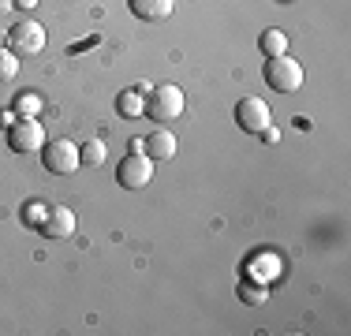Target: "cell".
<instances>
[{"mask_svg":"<svg viewBox=\"0 0 351 336\" xmlns=\"http://www.w3.org/2000/svg\"><path fill=\"white\" fill-rule=\"evenodd\" d=\"M183 105H187L183 90L172 86V82H165V86H149L142 116H149V120H157V123H172V120L183 116Z\"/></svg>","mask_w":351,"mask_h":336,"instance_id":"cell-1","label":"cell"},{"mask_svg":"<svg viewBox=\"0 0 351 336\" xmlns=\"http://www.w3.org/2000/svg\"><path fill=\"white\" fill-rule=\"evenodd\" d=\"M303 79H306L303 64L291 60L288 53L265 60V82H269V90H277V94H295V90L303 86Z\"/></svg>","mask_w":351,"mask_h":336,"instance_id":"cell-2","label":"cell"},{"mask_svg":"<svg viewBox=\"0 0 351 336\" xmlns=\"http://www.w3.org/2000/svg\"><path fill=\"white\" fill-rule=\"evenodd\" d=\"M45 146V128L38 123V116H19L8 123V149L12 154H34Z\"/></svg>","mask_w":351,"mask_h":336,"instance_id":"cell-3","label":"cell"},{"mask_svg":"<svg viewBox=\"0 0 351 336\" xmlns=\"http://www.w3.org/2000/svg\"><path fill=\"white\" fill-rule=\"evenodd\" d=\"M41 165H45L53 176H71L75 168L82 165L79 146H75V142H68V139L49 142V146H41Z\"/></svg>","mask_w":351,"mask_h":336,"instance_id":"cell-4","label":"cell"},{"mask_svg":"<svg viewBox=\"0 0 351 336\" xmlns=\"http://www.w3.org/2000/svg\"><path fill=\"white\" fill-rule=\"evenodd\" d=\"M8 49H12L15 56H38L41 49H45V27H38L34 19L15 23V27L8 30Z\"/></svg>","mask_w":351,"mask_h":336,"instance_id":"cell-5","label":"cell"},{"mask_svg":"<svg viewBox=\"0 0 351 336\" xmlns=\"http://www.w3.org/2000/svg\"><path fill=\"white\" fill-rule=\"evenodd\" d=\"M116 180H120V187L128 191H142L149 187V180H154V161H149L146 154H128L116 168Z\"/></svg>","mask_w":351,"mask_h":336,"instance_id":"cell-6","label":"cell"},{"mask_svg":"<svg viewBox=\"0 0 351 336\" xmlns=\"http://www.w3.org/2000/svg\"><path fill=\"white\" fill-rule=\"evenodd\" d=\"M236 123H239L243 131H250V134H262V131L273 123V112H269V105H265L262 97H239V105H236Z\"/></svg>","mask_w":351,"mask_h":336,"instance_id":"cell-7","label":"cell"},{"mask_svg":"<svg viewBox=\"0 0 351 336\" xmlns=\"http://www.w3.org/2000/svg\"><path fill=\"white\" fill-rule=\"evenodd\" d=\"M75 228H79V221H75V213L68 206H49V217H45V224H41L45 239H71Z\"/></svg>","mask_w":351,"mask_h":336,"instance_id":"cell-8","label":"cell"},{"mask_svg":"<svg viewBox=\"0 0 351 336\" xmlns=\"http://www.w3.org/2000/svg\"><path fill=\"white\" fill-rule=\"evenodd\" d=\"M176 149H180V142H176L172 131H165V128L149 131V139H146V157L149 161H172Z\"/></svg>","mask_w":351,"mask_h":336,"instance_id":"cell-9","label":"cell"},{"mask_svg":"<svg viewBox=\"0 0 351 336\" xmlns=\"http://www.w3.org/2000/svg\"><path fill=\"white\" fill-rule=\"evenodd\" d=\"M128 8L138 15V19L154 23V19H169L172 8H176V0H128Z\"/></svg>","mask_w":351,"mask_h":336,"instance_id":"cell-10","label":"cell"},{"mask_svg":"<svg viewBox=\"0 0 351 336\" xmlns=\"http://www.w3.org/2000/svg\"><path fill=\"white\" fill-rule=\"evenodd\" d=\"M146 94H149V86L146 82H138V86H131V90H123L120 101H116V108H120V116H142V108H146Z\"/></svg>","mask_w":351,"mask_h":336,"instance_id":"cell-11","label":"cell"},{"mask_svg":"<svg viewBox=\"0 0 351 336\" xmlns=\"http://www.w3.org/2000/svg\"><path fill=\"white\" fill-rule=\"evenodd\" d=\"M258 49H262L265 56H284V53H288V34H284V30H262Z\"/></svg>","mask_w":351,"mask_h":336,"instance_id":"cell-12","label":"cell"},{"mask_svg":"<svg viewBox=\"0 0 351 336\" xmlns=\"http://www.w3.org/2000/svg\"><path fill=\"white\" fill-rule=\"evenodd\" d=\"M45 217H49L45 202H27V206H23V221H27L30 228H41V224H45Z\"/></svg>","mask_w":351,"mask_h":336,"instance_id":"cell-13","label":"cell"},{"mask_svg":"<svg viewBox=\"0 0 351 336\" xmlns=\"http://www.w3.org/2000/svg\"><path fill=\"white\" fill-rule=\"evenodd\" d=\"M19 75V56L12 49H0V82H12Z\"/></svg>","mask_w":351,"mask_h":336,"instance_id":"cell-14","label":"cell"},{"mask_svg":"<svg viewBox=\"0 0 351 336\" xmlns=\"http://www.w3.org/2000/svg\"><path fill=\"white\" fill-rule=\"evenodd\" d=\"M79 157H82L86 165H101V161H105V142H101V139H90L86 146H79Z\"/></svg>","mask_w":351,"mask_h":336,"instance_id":"cell-15","label":"cell"},{"mask_svg":"<svg viewBox=\"0 0 351 336\" xmlns=\"http://www.w3.org/2000/svg\"><path fill=\"white\" fill-rule=\"evenodd\" d=\"M15 112H19V116H38V112H41V97L19 94V101H15Z\"/></svg>","mask_w":351,"mask_h":336,"instance_id":"cell-16","label":"cell"},{"mask_svg":"<svg viewBox=\"0 0 351 336\" xmlns=\"http://www.w3.org/2000/svg\"><path fill=\"white\" fill-rule=\"evenodd\" d=\"M243 296H247V302H262L265 291H262V288H243Z\"/></svg>","mask_w":351,"mask_h":336,"instance_id":"cell-17","label":"cell"},{"mask_svg":"<svg viewBox=\"0 0 351 336\" xmlns=\"http://www.w3.org/2000/svg\"><path fill=\"white\" fill-rule=\"evenodd\" d=\"M262 139H265V142H280V131H277V128H273V123H269V128L262 131Z\"/></svg>","mask_w":351,"mask_h":336,"instance_id":"cell-18","label":"cell"},{"mask_svg":"<svg viewBox=\"0 0 351 336\" xmlns=\"http://www.w3.org/2000/svg\"><path fill=\"white\" fill-rule=\"evenodd\" d=\"M131 154H146V139H131Z\"/></svg>","mask_w":351,"mask_h":336,"instance_id":"cell-19","label":"cell"},{"mask_svg":"<svg viewBox=\"0 0 351 336\" xmlns=\"http://www.w3.org/2000/svg\"><path fill=\"white\" fill-rule=\"evenodd\" d=\"M12 8H15V0H0V15H4V12H12Z\"/></svg>","mask_w":351,"mask_h":336,"instance_id":"cell-20","label":"cell"},{"mask_svg":"<svg viewBox=\"0 0 351 336\" xmlns=\"http://www.w3.org/2000/svg\"><path fill=\"white\" fill-rule=\"evenodd\" d=\"M38 0H15V8H34Z\"/></svg>","mask_w":351,"mask_h":336,"instance_id":"cell-21","label":"cell"}]
</instances>
